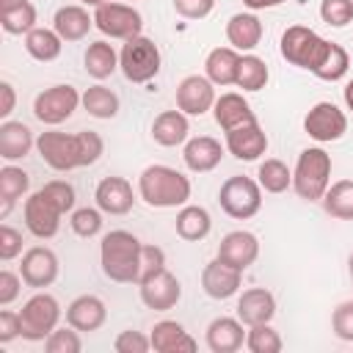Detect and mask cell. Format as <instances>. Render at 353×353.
Here are the masks:
<instances>
[{"label": "cell", "mask_w": 353, "mask_h": 353, "mask_svg": "<svg viewBox=\"0 0 353 353\" xmlns=\"http://www.w3.org/2000/svg\"><path fill=\"white\" fill-rule=\"evenodd\" d=\"M276 314V298L270 290L265 287H251L240 295L237 301V317L243 325H259V323H270Z\"/></svg>", "instance_id": "obj_20"}, {"label": "cell", "mask_w": 353, "mask_h": 353, "mask_svg": "<svg viewBox=\"0 0 353 353\" xmlns=\"http://www.w3.org/2000/svg\"><path fill=\"white\" fill-rule=\"evenodd\" d=\"M17 336H22V317H19V312L3 309L0 312V342L6 345L11 339H17Z\"/></svg>", "instance_id": "obj_52"}, {"label": "cell", "mask_w": 353, "mask_h": 353, "mask_svg": "<svg viewBox=\"0 0 353 353\" xmlns=\"http://www.w3.org/2000/svg\"><path fill=\"white\" fill-rule=\"evenodd\" d=\"M270 72H268V63L259 58V55H240V66H237V80L234 85L243 88V91H259L265 88Z\"/></svg>", "instance_id": "obj_35"}, {"label": "cell", "mask_w": 353, "mask_h": 353, "mask_svg": "<svg viewBox=\"0 0 353 353\" xmlns=\"http://www.w3.org/2000/svg\"><path fill=\"white\" fill-rule=\"evenodd\" d=\"M240 281H243V270L226 265V262L218 259V256H215L212 262H207L204 270H201V287H204V292H207L210 298H215V301L232 298V295L240 290Z\"/></svg>", "instance_id": "obj_16"}, {"label": "cell", "mask_w": 353, "mask_h": 353, "mask_svg": "<svg viewBox=\"0 0 353 353\" xmlns=\"http://www.w3.org/2000/svg\"><path fill=\"white\" fill-rule=\"evenodd\" d=\"M163 268H165V254H163V248H160V245H143V248H141V279H138V281L149 279L152 273H157V270H163Z\"/></svg>", "instance_id": "obj_49"}, {"label": "cell", "mask_w": 353, "mask_h": 353, "mask_svg": "<svg viewBox=\"0 0 353 353\" xmlns=\"http://www.w3.org/2000/svg\"><path fill=\"white\" fill-rule=\"evenodd\" d=\"M94 25V14H88L83 6H61L52 17V30L63 41H80L88 36Z\"/></svg>", "instance_id": "obj_26"}, {"label": "cell", "mask_w": 353, "mask_h": 353, "mask_svg": "<svg viewBox=\"0 0 353 353\" xmlns=\"http://www.w3.org/2000/svg\"><path fill=\"white\" fill-rule=\"evenodd\" d=\"M226 39L237 52H251L262 41V22L256 14H234L226 22Z\"/></svg>", "instance_id": "obj_27"}, {"label": "cell", "mask_w": 353, "mask_h": 353, "mask_svg": "<svg viewBox=\"0 0 353 353\" xmlns=\"http://www.w3.org/2000/svg\"><path fill=\"white\" fill-rule=\"evenodd\" d=\"M279 50H281V58L287 63L314 72V66L323 61V55L328 50V41L320 33H314L312 28H306V25H290L281 33Z\"/></svg>", "instance_id": "obj_5"}, {"label": "cell", "mask_w": 353, "mask_h": 353, "mask_svg": "<svg viewBox=\"0 0 353 353\" xmlns=\"http://www.w3.org/2000/svg\"><path fill=\"white\" fill-rule=\"evenodd\" d=\"M284 0H243V6H248L251 11H262V8H273V6H281Z\"/></svg>", "instance_id": "obj_54"}, {"label": "cell", "mask_w": 353, "mask_h": 353, "mask_svg": "<svg viewBox=\"0 0 353 353\" xmlns=\"http://www.w3.org/2000/svg\"><path fill=\"white\" fill-rule=\"evenodd\" d=\"M256 182H259V188L268 190V193H284V190L292 185V171H290L281 160L268 157V160L259 163Z\"/></svg>", "instance_id": "obj_37"}, {"label": "cell", "mask_w": 353, "mask_h": 353, "mask_svg": "<svg viewBox=\"0 0 353 353\" xmlns=\"http://www.w3.org/2000/svg\"><path fill=\"white\" fill-rule=\"evenodd\" d=\"M33 149V132L22 121H3L0 124V157L19 160Z\"/></svg>", "instance_id": "obj_30"}, {"label": "cell", "mask_w": 353, "mask_h": 353, "mask_svg": "<svg viewBox=\"0 0 353 353\" xmlns=\"http://www.w3.org/2000/svg\"><path fill=\"white\" fill-rule=\"evenodd\" d=\"M0 94H3V105H0V116H3V119H8V116H11V110H14V102H17V94H14V85H11L8 80H3V83H0Z\"/></svg>", "instance_id": "obj_53"}, {"label": "cell", "mask_w": 353, "mask_h": 353, "mask_svg": "<svg viewBox=\"0 0 353 353\" xmlns=\"http://www.w3.org/2000/svg\"><path fill=\"white\" fill-rule=\"evenodd\" d=\"M141 287V301L146 309H154V312H168L179 303L182 298V287H179V279L174 273H168L165 268L152 273L149 279L138 281Z\"/></svg>", "instance_id": "obj_13"}, {"label": "cell", "mask_w": 353, "mask_h": 353, "mask_svg": "<svg viewBox=\"0 0 353 353\" xmlns=\"http://www.w3.org/2000/svg\"><path fill=\"white\" fill-rule=\"evenodd\" d=\"M218 201H221V210L229 218L245 221V218H254L259 212V207H262V188H259L256 179L237 174V176H229L221 185Z\"/></svg>", "instance_id": "obj_7"}, {"label": "cell", "mask_w": 353, "mask_h": 353, "mask_svg": "<svg viewBox=\"0 0 353 353\" xmlns=\"http://www.w3.org/2000/svg\"><path fill=\"white\" fill-rule=\"evenodd\" d=\"M61 47H63V39L50 30V28H33L30 33H25V50L30 58L41 61V63H50L61 55Z\"/></svg>", "instance_id": "obj_33"}, {"label": "cell", "mask_w": 353, "mask_h": 353, "mask_svg": "<svg viewBox=\"0 0 353 353\" xmlns=\"http://www.w3.org/2000/svg\"><path fill=\"white\" fill-rule=\"evenodd\" d=\"M83 102V97L77 94L74 85H52V88H44L36 99H33V113L41 124H61L66 121L77 105Z\"/></svg>", "instance_id": "obj_10"}, {"label": "cell", "mask_w": 353, "mask_h": 353, "mask_svg": "<svg viewBox=\"0 0 353 353\" xmlns=\"http://www.w3.org/2000/svg\"><path fill=\"white\" fill-rule=\"evenodd\" d=\"M245 345V331L240 317H215L207 325V347L212 353H234Z\"/></svg>", "instance_id": "obj_22"}, {"label": "cell", "mask_w": 353, "mask_h": 353, "mask_svg": "<svg viewBox=\"0 0 353 353\" xmlns=\"http://www.w3.org/2000/svg\"><path fill=\"white\" fill-rule=\"evenodd\" d=\"M30 188V176L28 171L17 168V165H3L0 168V199L3 201H17L28 193Z\"/></svg>", "instance_id": "obj_41"}, {"label": "cell", "mask_w": 353, "mask_h": 353, "mask_svg": "<svg viewBox=\"0 0 353 353\" xmlns=\"http://www.w3.org/2000/svg\"><path fill=\"white\" fill-rule=\"evenodd\" d=\"M237 66H240V52L234 47H215L204 61V72L215 85H234Z\"/></svg>", "instance_id": "obj_29"}, {"label": "cell", "mask_w": 353, "mask_h": 353, "mask_svg": "<svg viewBox=\"0 0 353 353\" xmlns=\"http://www.w3.org/2000/svg\"><path fill=\"white\" fill-rule=\"evenodd\" d=\"M320 201L331 218L353 221V179H339V182L328 185V190Z\"/></svg>", "instance_id": "obj_34"}, {"label": "cell", "mask_w": 353, "mask_h": 353, "mask_svg": "<svg viewBox=\"0 0 353 353\" xmlns=\"http://www.w3.org/2000/svg\"><path fill=\"white\" fill-rule=\"evenodd\" d=\"M215 83L204 74H188L176 85V108L185 116H201L215 105Z\"/></svg>", "instance_id": "obj_14"}, {"label": "cell", "mask_w": 353, "mask_h": 353, "mask_svg": "<svg viewBox=\"0 0 353 353\" xmlns=\"http://www.w3.org/2000/svg\"><path fill=\"white\" fill-rule=\"evenodd\" d=\"M152 347V339L143 336L141 331H121L113 339V350L116 353H146Z\"/></svg>", "instance_id": "obj_47"}, {"label": "cell", "mask_w": 353, "mask_h": 353, "mask_svg": "<svg viewBox=\"0 0 353 353\" xmlns=\"http://www.w3.org/2000/svg\"><path fill=\"white\" fill-rule=\"evenodd\" d=\"M215 256L223 259L226 265L237 268V270H245V268H251V265L256 262V256H259V240H256V234L243 232V229H240V232H229V234L221 240Z\"/></svg>", "instance_id": "obj_17"}, {"label": "cell", "mask_w": 353, "mask_h": 353, "mask_svg": "<svg viewBox=\"0 0 353 353\" xmlns=\"http://www.w3.org/2000/svg\"><path fill=\"white\" fill-rule=\"evenodd\" d=\"M188 132H190V124H188V116L179 108L176 110H163L152 121V138L160 146H179V143H185Z\"/></svg>", "instance_id": "obj_28"}, {"label": "cell", "mask_w": 353, "mask_h": 353, "mask_svg": "<svg viewBox=\"0 0 353 353\" xmlns=\"http://www.w3.org/2000/svg\"><path fill=\"white\" fill-rule=\"evenodd\" d=\"M303 130L309 138L320 141V143H331L339 141L347 130V116L334 105V102H317L306 119H303Z\"/></svg>", "instance_id": "obj_11"}, {"label": "cell", "mask_w": 353, "mask_h": 353, "mask_svg": "<svg viewBox=\"0 0 353 353\" xmlns=\"http://www.w3.org/2000/svg\"><path fill=\"white\" fill-rule=\"evenodd\" d=\"M72 232L74 234H80V237H94V234H99V229H102V210L97 207H80V210H74L72 212Z\"/></svg>", "instance_id": "obj_42"}, {"label": "cell", "mask_w": 353, "mask_h": 353, "mask_svg": "<svg viewBox=\"0 0 353 353\" xmlns=\"http://www.w3.org/2000/svg\"><path fill=\"white\" fill-rule=\"evenodd\" d=\"M331 185V154L320 146H309L298 154L292 171V188L306 201H320Z\"/></svg>", "instance_id": "obj_4"}, {"label": "cell", "mask_w": 353, "mask_h": 353, "mask_svg": "<svg viewBox=\"0 0 353 353\" xmlns=\"http://www.w3.org/2000/svg\"><path fill=\"white\" fill-rule=\"evenodd\" d=\"M19 276L25 279L28 287H50L58 279V256L44 248V245H33L22 254V265H19Z\"/></svg>", "instance_id": "obj_15"}, {"label": "cell", "mask_w": 353, "mask_h": 353, "mask_svg": "<svg viewBox=\"0 0 353 353\" xmlns=\"http://www.w3.org/2000/svg\"><path fill=\"white\" fill-rule=\"evenodd\" d=\"M347 66H350V58H347V50L336 41H328V50L323 55V61L314 66L312 74H317L320 80H328V83H336L347 74Z\"/></svg>", "instance_id": "obj_36"}, {"label": "cell", "mask_w": 353, "mask_h": 353, "mask_svg": "<svg viewBox=\"0 0 353 353\" xmlns=\"http://www.w3.org/2000/svg\"><path fill=\"white\" fill-rule=\"evenodd\" d=\"M119 69L130 83H149L160 72V50L152 39L132 36L121 44L119 52Z\"/></svg>", "instance_id": "obj_6"}, {"label": "cell", "mask_w": 353, "mask_h": 353, "mask_svg": "<svg viewBox=\"0 0 353 353\" xmlns=\"http://www.w3.org/2000/svg\"><path fill=\"white\" fill-rule=\"evenodd\" d=\"M19 254H22V234L14 226L3 223L0 226V259L8 262L14 256H19Z\"/></svg>", "instance_id": "obj_48"}, {"label": "cell", "mask_w": 353, "mask_h": 353, "mask_svg": "<svg viewBox=\"0 0 353 353\" xmlns=\"http://www.w3.org/2000/svg\"><path fill=\"white\" fill-rule=\"evenodd\" d=\"M108 320V309L97 295H80L66 306V323L77 331H97Z\"/></svg>", "instance_id": "obj_21"}, {"label": "cell", "mask_w": 353, "mask_h": 353, "mask_svg": "<svg viewBox=\"0 0 353 353\" xmlns=\"http://www.w3.org/2000/svg\"><path fill=\"white\" fill-rule=\"evenodd\" d=\"M36 149L41 154V160L55 168V171H72V168H83V165H94L105 149L102 138L91 130H80V132H41L36 138Z\"/></svg>", "instance_id": "obj_1"}, {"label": "cell", "mask_w": 353, "mask_h": 353, "mask_svg": "<svg viewBox=\"0 0 353 353\" xmlns=\"http://www.w3.org/2000/svg\"><path fill=\"white\" fill-rule=\"evenodd\" d=\"M149 339H152V347L157 353H193L196 350V339L176 320H160V323H154Z\"/></svg>", "instance_id": "obj_25"}, {"label": "cell", "mask_w": 353, "mask_h": 353, "mask_svg": "<svg viewBox=\"0 0 353 353\" xmlns=\"http://www.w3.org/2000/svg\"><path fill=\"white\" fill-rule=\"evenodd\" d=\"M22 339L28 342H41L47 339L55 328H58V320H61V306L52 295L47 292H36L33 298L25 301L22 312Z\"/></svg>", "instance_id": "obj_8"}, {"label": "cell", "mask_w": 353, "mask_h": 353, "mask_svg": "<svg viewBox=\"0 0 353 353\" xmlns=\"http://www.w3.org/2000/svg\"><path fill=\"white\" fill-rule=\"evenodd\" d=\"M83 108L94 119H113L119 113V97L105 85H91L83 91Z\"/></svg>", "instance_id": "obj_38"}, {"label": "cell", "mask_w": 353, "mask_h": 353, "mask_svg": "<svg viewBox=\"0 0 353 353\" xmlns=\"http://www.w3.org/2000/svg\"><path fill=\"white\" fill-rule=\"evenodd\" d=\"M138 193L149 207H185L190 199V179L171 165H149L138 176Z\"/></svg>", "instance_id": "obj_3"}, {"label": "cell", "mask_w": 353, "mask_h": 353, "mask_svg": "<svg viewBox=\"0 0 353 353\" xmlns=\"http://www.w3.org/2000/svg\"><path fill=\"white\" fill-rule=\"evenodd\" d=\"M345 105H347V110H353V77L345 85Z\"/></svg>", "instance_id": "obj_55"}, {"label": "cell", "mask_w": 353, "mask_h": 353, "mask_svg": "<svg viewBox=\"0 0 353 353\" xmlns=\"http://www.w3.org/2000/svg\"><path fill=\"white\" fill-rule=\"evenodd\" d=\"M80 3H83V6H94V8H97V6H102V3H108V0H80Z\"/></svg>", "instance_id": "obj_57"}, {"label": "cell", "mask_w": 353, "mask_h": 353, "mask_svg": "<svg viewBox=\"0 0 353 353\" xmlns=\"http://www.w3.org/2000/svg\"><path fill=\"white\" fill-rule=\"evenodd\" d=\"M212 229V218L204 207H196V204H185L179 212H176V234L188 243H199L210 234Z\"/></svg>", "instance_id": "obj_31"}, {"label": "cell", "mask_w": 353, "mask_h": 353, "mask_svg": "<svg viewBox=\"0 0 353 353\" xmlns=\"http://www.w3.org/2000/svg\"><path fill=\"white\" fill-rule=\"evenodd\" d=\"M83 342L77 336V328H55L47 339H44V350L47 353H80Z\"/></svg>", "instance_id": "obj_44"}, {"label": "cell", "mask_w": 353, "mask_h": 353, "mask_svg": "<svg viewBox=\"0 0 353 353\" xmlns=\"http://www.w3.org/2000/svg\"><path fill=\"white\" fill-rule=\"evenodd\" d=\"M226 149L237 160H256L268 152V135L259 127V121H248V124L226 132Z\"/></svg>", "instance_id": "obj_19"}, {"label": "cell", "mask_w": 353, "mask_h": 353, "mask_svg": "<svg viewBox=\"0 0 353 353\" xmlns=\"http://www.w3.org/2000/svg\"><path fill=\"white\" fill-rule=\"evenodd\" d=\"M223 157V146L221 141L210 138V135H199V138H190L182 149V160L190 171L196 174H204V171H212Z\"/></svg>", "instance_id": "obj_24"}, {"label": "cell", "mask_w": 353, "mask_h": 353, "mask_svg": "<svg viewBox=\"0 0 353 353\" xmlns=\"http://www.w3.org/2000/svg\"><path fill=\"white\" fill-rule=\"evenodd\" d=\"M212 116H215V121H218V127H221L223 132H229V130H234V127H243V124H248V121H256V116H254L251 105L245 102V97H243V94H234V91L221 94V97L215 99Z\"/></svg>", "instance_id": "obj_23"}, {"label": "cell", "mask_w": 353, "mask_h": 353, "mask_svg": "<svg viewBox=\"0 0 353 353\" xmlns=\"http://www.w3.org/2000/svg\"><path fill=\"white\" fill-rule=\"evenodd\" d=\"M347 265H350V279H353V254H350V262Z\"/></svg>", "instance_id": "obj_58"}, {"label": "cell", "mask_w": 353, "mask_h": 353, "mask_svg": "<svg viewBox=\"0 0 353 353\" xmlns=\"http://www.w3.org/2000/svg\"><path fill=\"white\" fill-rule=\"evenodd\" d=\"M141 243L132 232L113 229L99 243L102 273L119 284H138L141 279Z\"/></svg>", "instance_id": "obj_2"}, {"label": "cell", "mask_w": 353, "mask_h": 353, "mask_svg": "<svg viewBox=\"0 0 353 353\" xmlns=\"http://www.w3.org/2000/svg\"><path fill=\"white\" fill-rule=\"evenodd\" d=\"M41 193H44L63 215L74 207V188H72L66 179H52V182H47V185L41 188Z\"/></svg>", "instance_id": "obj_45"}, {"label": "cell", "mask_w": 353, "mask_h": 353, "mask_svg": "<svg viewBox=\"0 0 353 353\" xmlns=\"http://www.w3.org/2000/svg\"><path fill=\"white\" fill-rule=\"evenodd\" d=\"M22 212H25V226H28V232H30L33 237L50 240V237L58 234L63 212H61L41 190H36L33 196L25 199V210H22Z\"/></svg>", "instance_id": "obj_12"}, {"label": "cell", "mask_w": 353, "mask_h": 353, "mask_svg": "<svg viewBox=\"0 0 353 353\" xmlns=\"http://www.w3.org/2000/svg\"><path fill=\"white\" fill-rule=\"evenodd\" d=\"M281 336L276 328H270V323H259V325H248L245 331V347L251 353H279L281 350Z\"/></svg>", "instance_id": "obj_40"}, {"label": "cell", "mask_w": 353, "mask_h": 353, "mask_svg": "<svg viewBox=\"0 0 353 353\" xmlns=\"http://www.w3.org/2000/svg\"><path fill=\"white\" fill-rule=\"evenodd\" d=\"M83 63H85V72L94 80H105V77H110L119 69V52L113 50V44H108L105 39H99V41H91L88 44V50L83 55Z\"/></svg>", "instance_id": "obj_32"}, {"label": "cell", "mask_w": 353, "mask_h": 353, "mask_svg": "<svg viewBox=\"0 0 353 353\" xmlns=\"http://www.w3.org/2000/svg\"><path fill=\"white\" fill-rule=\"evenodd\" d=\"M320 17L331 28H345L353 22V0H323Z\"/></svg>", "instance_id": "obj_43"}, {"label": "cell", "mask_w": 353, "mask_h": 353, "mask_svg": "<svg viewBox=\"0 0 353 353\" xmlns=\"http://www.w3.org/2000/svg\"><path fill=\"white\" fill-rule=\"evenodd\" d=\"M331 328L339 339L345 342H353V301H345L334 309L331 314Z\"/></svg>", "instance_id": "obj_46"}, {"label": "cell", "mask_w": 353, "mask_h": 353, "mask_svg": "<svg viewBox=\"0 0 353 353\" xmlns=\"http://www.w3.org/2000/svg\"><path fill=\"white\" fill-rule=\"evenodd\" d=\"M94 28L110 39H132V36H141V28H143V17L127 6V3H102L94 8Z\"/></svg>", "instance_id": "obj_9"}, {"label": "cell", "mask_w": 353, "mask_h": 353, "mask_svg": "<svg viewBox=\"0 0 353 353\" xmlns=\"http://www.w3.org/2000/svg\"><path fill=\"white\" fill-rule=\"evenodd\" d=\"M19 3H25V0H0V11H8L14 6H19Z\"/></svg>", "instance_id": "obj_56"}, {"label": "cell", "mask_w": 353, "mask_h": 353, "mask_svg": "<svg viewBox=\"0 0 353 353\" xmlns=\"http://www.w3.org/2000/svg\"><path fill=\"white\" fill-rule=\"evenodd\" d=\"M94 199H97V207L108 215H127L132 210V185L124 179V176H105L99 179L97 190H94Z\"/></svg>", "instance_id": "obj_18"}, {"label": "cell", "mask_w": 353, "mask_h": 353, "mask_svg": "<svg viewBox=\"0 0 353 353\" xmlns=\"http://www.w3.org/2000/svg\"><path fill=\"white\" fill-rule=\"evenodd\" d=\"M0 25L6 33L11 36H22V33H30L36 28V6L30 0L8 8V11H0Z\"/></svg>", "instance_id": "obj_39"}, {"label": "cell", "mask_w": 353, "mask_h": 353, "mask_svg": "<svg viewBox=\"0 0 353 353\" xmlns=\"http://www.w3.org/2000/svg\"><path fill=\"white\" fill-rule=\"evenodd\" d=\"M215 8V0H174V11L185 19H204Z\"/></svg>", "instance_id": "obj_50"}, {"label": "cell", "mask_w": 353, "mask_h": 353, "mask_svg": "<svg viewBox=\"0 0 353 353\" xmlns=\"http://www.w3.org/2000/svg\"><path fill=\"white\" fill-rule=\"evenodd\" d=\"M22 281H25L22 276H17L11 270H0V306H8L11 301H17Z\"/></svg>", "instance_id": "obj_51"}]
</instances>
